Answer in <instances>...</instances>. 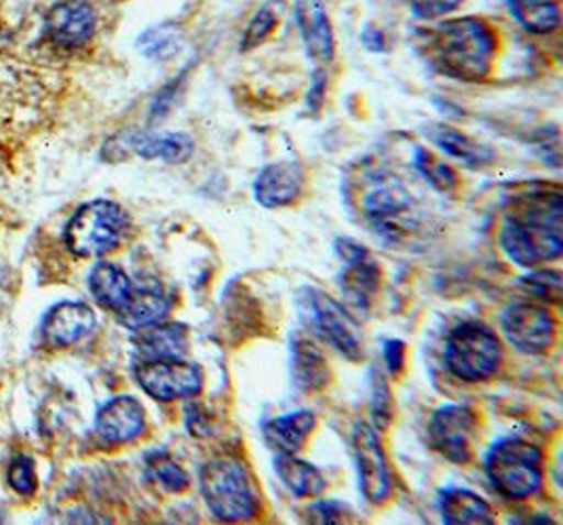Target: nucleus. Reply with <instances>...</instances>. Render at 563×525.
<instances>
[{"label": "nucleus", "instance_id": "obj_32", "mask_svg": "<svg viewBox=\"0 0 563 525\" xmlns=\"http://www.w3.org/2000/svg\"><path fill=\"white\" fill-rule=\"evenodd\" d=\"M279 24V9L275 2L264 4L256 15L252 18V22L247 25V30L243 32V41H241V51H250L262 45L273 30Z\"/></svg>", "mask_w": 563, "mask_h": 525}, {"label": "nucleus", "instance_id": "obj_21", "mask_svg": "<svg viewBox=\"0 0 563 525\" xmlns=\"http://www.w3.org/2000/svg\"><path fill=\"white\" fill-rule=\"evenodd\" d=\"M317 418L310 412H294L268 420L262 433L266 444L279 453H298L305 448L310 433L314 430Z\"/></svg>", "mask_w": 563, "mask_h": 525}, {"label": "nucleus", "instance_id": "obj_33", "mask_svg": "<svg viewBox=\"0 0 563 525\" xmlns=\"http://www.w3.org/2000/svg\"><path fill=\"white\" fill-rule=\"evenodd\" d=\"M526 289L538 300L560 304L563 294L562 273L560 271H534L521 281Z\"/></svg>", "mask_w": 563, "mask_h": 525}, {"label": "nucleus", "instance_id": "obj_27", "mask_svg": "<svg viewBox=\"0 0 563 525\" xmlns=\"http://www.w3.org/2000/svg\"><path fill=\"white\" fill-rule=\"evenodd\" d=\"M89 289L98 304H102L103 308L114 313L121 310L133 294V285H131V278L125 275V271L108 262L93 266L89 275Z\"/></svg>", "mask_w": 563, "mask_h": 525}, {"label": "nucleus", "instance_id": "obj_20", "mask_svg": "<svg viewBox=\"0 0 563 525\" xmlns=\"http://www.w3.org/2000/svg\"><path fill=\"white\" fill-rule=\"evenodd\" d=\"M427 138L435 144L439 151L454 156L456 161H461L462 165L477 169V167H486L489 163H494L496 154L492 149H487L484 144L471 140L468 135H464L459 129L450 125H431L427 127Z\"/></svg>", "mask_w": 563, "mask_h": 525}, {"label": "nucleus", "instance_id": "obj_2", "mask_svg": "<svg viewBox=\"0 0 563 525\" xmlns=\"http://www.w3.org/2000/svg\"><path fill=\"white\" fill-rule=\"evenodd\" d=\"M494 55V32L477 18H461L439 25L429 43V59L437 70L464 83L484 80Z\"/></svg>", "mask_w": 563, "mask_h": 525}, {"label": "nucleus", "instance_id": "obj_31", "mask_svg": "<svg viewBox=\"0 0 563 525\" xmlns=\"http://www.w3.org/2000/svg\"><path fill=\"white\" fill-rule=\"evenodd\" d=\"M413 167L433 188L441 193L452 190L459 184V177L454 174V169L450 165H445L433 152L424 151V149H418L413 154Z\"/></svg>", "mask_w": 563, "mask_h": 525}, {"label": "nucleus", "instance_id": "obj_7", "mask_svg": "<svg viewBox=\"0 0 563 525\" xmlns=\"http://www.w3.org/2000/svg\"><path fill=\"white\" fill-rule=\"evenodd\" d=\"M300 313L310 329L351 361L363 359V338L355 319L321 289L307 287L300 294Z\"/></svg>", "mask_w": 563, "mask_h": 525}, {"label": "nucleus", "instance_id": "obj_14", "mask_svg": "<svg viewBox=\"0 0 563 525\" xmlns=\"http://www.w3.org/2000/svg\"><path fill=\"white\" fill-rule=\"evenodd\" d=\"M305 190V172L298 163L282 161L266 165L254 182V197L266 209L287 207L300 199Z\"/></svg>", "mask_w": 563, "mask_h": 525}, {"label": "nucleus", "instance_id": "obj_29", "mask_svg": "<svg viewBox=\"0 0 563 525\" xmlns=\"http://www.w3.org/2000/svg\"><path fill=\"white\" fill-rule=\"evenodd\" d=\"M137 47L146 57L163 62L178 55V51L184 47V32L176 24L154 25L140 36Z\"/></svg>", "mask_w": 563, "mask_h": 525}, {"label": "nucleus", "instance_id": "obj_30", "mask_svg": "<svg viewBox=\"0 0 563 525\" xmlns=\"http://www.w3.org/2000/svg\"><path fill=\"white\" fill-rule=\"evenodd\" d=\"M146 469H148V475L153 477L154 481L167 492L179 494L190 485V479L186 475V471L169 453H163V451L151 453L146 458Z\"/></svg>", "mask_w": 563, "mask_h": 525}, {"label": "nucleus", "instance_id": "obj_19", "mask_svg": "<svg viewBox=\"0 0 563 525\" xmlns=\"http://www.w3.org/2000/svg\"><path fill=\"white\" fill-rule=\"evenodd\" d=\"M133 347L144 361L156 359H184L188 350V327L181 324H154L137 329Z\"/></svg>", "mask_w": 563, "mask_h": 525}, {"label": "nucleus", "instance_id": "obj_28", "mask_svg": "<svg viewBox=\"0 0 563 525\" xmlns=\"http://www.w3.org/2000/svg\"><path fill=\"white\" fill-rule=\"evenodd\" d=\"M511 7L517 22L532 34H549L562 22L555 0H512Z\"/></svg>", "mask_w": 563, "mask_h": 525}, {"label": "nucleus", "instance_id": "obj_26", "mask_svg": "<svg viewBox=\"0 0 563 525\" xmlns=\"http://www.w3.org/2000/svg\"><path fill=\"white\" fill-rule=\"evenodd\" d=\"M275 471L296 499H314L328 488L321 471L307 460H300L296 453H279L275 458Z\"/></svg>", "mask_w": 563, "mask_h": 525}, {"label": "nucleus", "instance_id": "obj_41", "mask_svg": "<svg viewBox=\"0 0 563 525\" xmlns=\"http://www.w3.org/2000/svg\"><path fill=\"white\" fill-rule=\"evenodd\" d=\"M361 41L367 51H374V53H385L386 51L385 34L374 25H365Z\"/></svg>", "mask_w": 563, "mask_h": 525}, {"label": "nucleus", "instance_id": "obj_6", "mask_svg": "<svg viewBox=\"0 0 563 525\" xmlns=\"http://www.w3.org/2000/svg\"><path fill=\"white\" fill-rule=\"evenodd\" d=\"M503 344L492 327L466 321L452 329L445 344V365L464 382H484L498 372Z\"/></svg>", "mask_w": 563, "mask_h": 525}, {"label": "nucleus", "instance_id": "obj_16", "mask_svg": "<svg viewBox=\"0 0 563 525\" xmlns=\"http://www.w3.org/2000/svg\"><path fill=\"white\" fill-rule=\"evenodd\" d=\"M144 407L133 397L108 401L96 416V430L108 444H129L144 433Z\"/></svg>", "mask_w": 563, "mask_h": 525}, {"label": "nucleus", "instance_id": "obj_11", "mask_svg": "<svg viewBox=\"0 0 563 525\" xmlns=\"http://www.w3.org/2000/svg\"><path fill=\"white\" fill-rule=\"evenodd\" d=\"M413 197L395 182H385L372 188L363 199V211L378 234L385 239H404L413 230L410 214Z\"/></svg>", "mask_w": 563, "mask_h": 525}, {"label": "nucleus", "instance_id": "obj_5", "mask_svg": "<svg viewBox=\"0 0 563 525\" xmlns=\"http://www.w3.org/2000/svg\"><path fill=\"white\" fill-rule=\"evenodd\" d=\"M129 230V216L112 200L82 205L66 226V245L80 258H100L117 250Z\"/></svg>", "mask_w": 563, "mask_h": 525}, {"label": "nucleus", "instance_id": "obj_9", "mask_svg": "<svg viewBox=\"0 0 563 525\" xmlns=\"http://www.w3.org/2000/svg\"><path fill=\"white\" fill-rule=\"evenodd\" d=\"M503 333L512 349L523 354H542L555 344L558 321L547 306L540 304H511L500 319Z\"/></svg>", "mask_w": 563, "mask_h": 525}, {"label": "nucleus", "instance_id": "obj_35", "mask_svg": "<svg viewBox=\"0 0 563 525\" xmlns=\"http://www.w3.org/2000/svg\"><path fill=\"white\" fill-rule=\"evenodd\" d=\"M9 485L20 492V494H34L36 490V477H34V462L26 458V456H20L11 462L9 467Z\"/></svg>", "mask_w": 563, "mask_h": 525}, {"label": "nucleus", "instance_id": "obj_25", "mask_svg": "<svg viewBox=\"0 0 563 525\" xmlns=\"http://www.w3.org/2000/svg\"><path fill=\"white\" fill-rule=\"evenodd\" d=\"M129 149L142 158L179 165L192 156L195 142L186 133H135L129 138Z\"/></svg>", "mask_w": 563, "mask_h": 525}, {"label": "nucleus", "instance_id": "obj_17", "mask_svg": "<svg viewBox=\"0 0 563 525\" xmlns=\"http://www.w3.org/2000/svg\"><path fill=\"white\" fill-rule=\"evenodd\" d=\"M96 327V313L80 302H62L53 306L43 324V336L49 347L64 349L77 344Z\"/></svg>", "mask_w": 563, "mask_h": 525}, {"label": "nucleus", "instance_id": "obj_22", "mask_svg": "<svg viewBox=\"0 0 563 525\" xmlns=\"http://www.w3.org/2000/svg\"><path fill=\"white\" fill-rule=\"evenodd\" d=\"M291 372L300 391L317 393L330 382V365L310 340L296 336L291 342Z\"/></svg>", "mask_w": 563, "mask_h": 525}, {"label": "nucleus", "instance_id": "obj_23", "mask_svg": "<svg viewBox=\"0 0 563 525\" xmlns=\"http://www.w3.org/2000/svg\"><path fill=\"white\" fill-rule=\"evenodd\" d=\"M439 511L445 524H494V513L479 494L464 490V488H450L443 490L439 496Z\"/></svg>", "mask_w": 563, "mask_h": 525}, {"label": "nucleus", "instance_id": "obj_10", "mask_svg": "<svg viewBox=\"0 0 563 525\" xmlns=\"http://www.w3.org/2000/svg\"><path fill=\"white\" fill-rule=\"evenodd\" d=\"M477 414L468 405H443L429 423V441L437 453L454 464L471 460Z\"/></svg>", "mask_w": 563, "mask_h": 525}, {"label": "nucleus", "instance_id": "obj_8", "mask_svg": "<svg viewBox=\"0 0 563 525\" xmlns=\"http://www.w3.org/2000/svg\"><path fill=\"white\" fill-rule=\"evenodd\" d=\"M135 380L146 395L163 403L195 397L203 389V374L199 365L184 359L142 361L135 368Z\"/></svg>", "mask_w": 563, "mask_h": 525}, {"label": "nucleus", "instance_id": "obj_3", "mask_svg": "<svg viewBox=\"0 0 563 525\" xmlns=\"http://www.w3.org/2000/svg\"><path fill=\"white\" fill-rule=\"evenodd\" d=\"M201 494L220 522H247L256 517L257 496L247 469L236 458H213L199 473Z\"/></svg>", "mask_w": 563, "mask_h": 525}, {"label": "nucleus", "instance_id": "obj_24", "mask_svg": "<svg viewBox=\"0 0 563 525\" xmlns=\"http://www.w3.org/2000/svg\"><path fill=\"white\" fill-rule=\"evenodd\" d=\"M169 310H172V302L161 289L142 287V289H133L128 304L121 310H117V315L121 326L137 331V329L165 321Z\"/></svg>", "mask_w": 563, "mask_h": 525}, {"label": "nucleus", "instance_id": "obj_15", "mask_svg": "<svg viewBox=\"0 0 563 525\" xmlns=\"http://www.w3.org/2000/svg\"><path fill=\"white\" fill-rule=\"evenodd\" d=\"M98 25L93 7L85 0H66L55 4L47 15V32L62 47L85 45Z\"/></svg>", "mask_w": 563, "mask_h": 525}, {"label": "nucleus", "instance_id": "obj_34", "mask_svg": "<svg viewBox=\"0 0 563 525\" xmlns=\"http://www.w3.org/2000/svg\"><path fill=\"white\" fill-rule=\"evenodd\" d=\"M369 384H372V418L376 426L386 428L393 418V397H390L386 378L378 370H372Z\"/></svg>", "mask_w": 563, "mask_h": 525}, {"label": "nucleus", "instance_id": "obj_38", "mask_svg": "<svg viewBox=\"0 0 563 525\" xmlns=\"http://www.w3.org/2000/svg\"><path fill=\"white\" fill-rule=\"evenodd\" d=\"M186 426L195 437H206L209 433V416L199 403H190L186 407Z\"/></svg>", "mask_w": 563, "mask_h": 525}, {"label": "nucleus", "instance_id": "obj_40", "mask_svg": "<svg viewBox=\"0 0 563 525\" xmlns=\"http://www.w3.org/2000/svg\"><path fill=\"white\" fill-rule=\"evenodd\" d=\"M325 85H328V76L323 73H314L312 78V85H310V91H308L307 108L314 114L319 112V108L323 106L325 100Z\"/></svg>", "mask_w": 563, "mask_h": 525}, {"label": "nucleus", "instance_id": "obj_12", "mask_svg": "<svg viewBox=\"0 0 563 525\" xmlns=\"http://www.w3.org/2000/svg\"><path fill=\"white\" fill-rule=\"evenodd\" d=\"M335 251L344 264L340 275V287H342L344 300L358 313H365L372 306L374 296L378 294L380 269L369 258V251L361 248L355 241L338 239Z\"/></svg>", "mask_w": 563, "mask_h": 525}, {"label": "nucleus", "instance_id": "obj_39", "mask_svg": "<svg viewBox=\"0 0 563 525\" xmlns=\"http://www.w3.org/2000/svg\"><path fill=\"white\" fill-rule=\"evenodd\" d=\"M385 363L390 374H401V370L406 365V347L401 340L385 342Z\"/></svg>", "mask_w": 563, "mask_h": 525}, {"label": "nucleus", "instance_id": "obj_36", "mask_svg": "<svg viewBox=\"0 0 563 525\" xmlns=\"http://www.w3.org/2000/svg\"><path fill=\"white\" fill-rule=\"evenodd\" d=\"M464 0H410L411 11L422 20H435L459 9Z\"/></svg>", "mask_w": 563, "mask_h": 525}, {"label": "nucleus", "instance_id": "obj_18", "mask_svg": "<svg viewBox=\"0 0 563 525\" xmlns=\"http://www.w3.org/2000/svg\"><path fill=\"white\" fill-rule=\"evenodd\" d=\"M296 22L308 57L317 64H330L333 59V32L325 4L321 0H296Z\"/></svg>", "mask_w": 563, "mask_h": 525}, {"label": "nucleus", "instance_id": "obj_4", "mask_svg": "<svg viewBox=\"0 0 563 525\" xmlns=\"http://www.w3.org/2000/svg\"><path fill=\"white\" fill-rule=\"evenodd\" d=\"M486 473L498 494L511 501H526L542 485V451L517 437L503 439L487 453Z\"/></svg>", "mask_w": 563, "mask_h": 525}, {"label": "nucleus", "instance_id": "obj_13", "mask_svg": "<svg viewBox=\"0 0 563 525\" xmlns=\"http://www.w3.org/2000/svg\"><path fill=\"white\" fill-rule=\"evenodd\" d=\"M353 451L357 462L361 492L372 504H383L390 496L393 481L383 444L372 426L358 423L353 428Z\"/></svg>", "mask_w": 563, "mask_h": 525}, {"label": "nucleus", "instance_id": "obj_37", "mask_svg": "<svg viewBox=\"0 0 563 525\" xmlns=\"http://www.w3.org/2000/svg\"><path fill=\"white\" fill-rule=\"evenodd\" d=\"M346 504L340 502H317L308 508V519L317 524H338L346 517Z\"/></svg>", "mask_w": 563, "mask_h": 525}, {"label": "nucleus", "instance_id": "obj_1", "mask_svg": "<svg viewBox=\"0 0 563 525\" xmlns=\"http://www.w3.org/2000/svg\"><path fill=\"white\" fill-rule=\"evenodd\" d=\"M562 193L537 190L517 200V211L500 230V245L509 260L534 269L542 262L560 260L562 241Z\"/></svg>", "mask_w": 563, "mask_h": 525}]
</instances>
